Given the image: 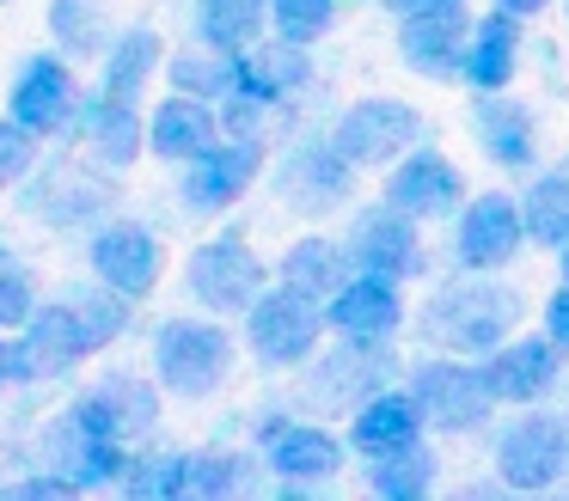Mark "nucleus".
Returning <instances> with one entry per match:
<instances>
[{"label":"nucleus","mask_w":569,"mask_h":501,"mask_svg":"<svg viewBox=\"0 0 569 501\" xmlns=\"http://www.w3.org/2000/svg\"><path fill=\"white\" fill-rule=\"evenodd\" d=\"M263 31H270V0H197V43L239 56Z\"/></svg>","instance_id":"31"},{"label":"nucleus","mask_w":569,"mask_h":501,"mask_svg":"<svg viewBox=\"0 0 569 501\" xmlns=\"http://www.w3.org/2000/svg\"><path fill=\"white\" fill-rule=\"evenodd\" d=\"M74 110H80V92H74L68 61L62 56H26L13 92H7V117L26 122L31 134H62V129H74Z\"/></svg>","instance_id":"24"},{"label":"nucleus","mask_w":569,"mask_h":501,"mask_svg":"<svg viewBox=\"0 0 569 501\" xmlns=\"http://www.w3.org/2000/svg\"><path fill=\"white\" fill-rule=\"evenodd\" d=\"M87 263H92V275H99L104 288L129 293V300H148V293L160 288L166 251H160V239H153L148 227H136V220H104V227H92Z\"/></svg>","instance_id":"20"},{"label":"nucleus","mask_w":569,"mask_h":501,"mask_svg":"<svg viewBox=\"0 0 569 501\" xmlns=\"http://www.w3.org/2000/svg\"><path fill=\"white\" fill-rule=\"evenodd\" d=\"M490 7H502V12H515V19H545V12H557V0H490Z\"/></svg>","instance_id":"43"},{"label":"nucleus","mask_w":569,"mask_h":501,"mask_svg":"<svg viewBox=\"0 0 569 501\" xmlns=\"http://www.w3.org/2000/svg\"><path fill=\"white\" fill-rule=\"evenodd\" d=\"M356 178L361 171L337 153L331 129H325V134H300L282 153V166H276V196H282L295 214H337V208H349V196H356Z\"/></svg>","instance_id":"13"},{"label":"nucleus","mask_w":569,"mask_h":501,"mask_svg":"<svg viewBox=\"0 0 569 501\" xmlns=\"http://www.w3.org/2000/svg\"><path fill=\"white\" fill-rule=\"evenodd\" d=\"M26 379H38L26 337H0V391H7V385H26Z\"/></svg>","instance_id":"41"},{"label":"nucleus","mask_w":569,"mask_h":501,"mask_svg":"<svg viewBox=\"0 0 569 501\" xmlns=\"http://www.w3.org/2000/svg\"><path fill=\"white\" fill-rule=\"evenodd\" d=\"M515 202H520V227H527V244H539V251H557V244L569 239V166H539Z\"/></svg>","instance_id":"27"},{"label":"nucleus","mask_w":569,"mask_h":501,"mask_svg":"<svg viewBox=\"0 0 569 501\" xmlns=\"http://www.w3.org/2000/svg\"><path fill=\"white\" fill-rule=\"evenodd\" d=\"M557 19H563V24H569V0H557Z\"/></svg>","instance_id":"46"},{"label":"nucleus","mask_w":569,"mask_h":501,"mask_svg":"<svg viewBox=\"0 0 569 501\" xmlns=\"http://www.w3.org/2000/svg\"><path fill=\"white\" fill-rule=\"evenodd\" d=\"M490 434V471L502 489L515 495H545V489H563L569 471V434L563 415L545 410V403H515V410H496Z\"/></svg>","instance_id":"3"},{"label":"nucleus","mask_w":569,"mask_h":501,"mask_svg":"<svg viewBox=\"0 0 569 501\" xmlns=\"http://www.w3.org/2000/svg\"><path fill=\"white\" fill-rule=\"evenodd\" d=\"M239 318H246V349L258 354V367H270V373L307 367L325 342V300L288 288V281H270Z\"/></svg>","instance_id":"7"},{"label":"nucleus","mask_w":569,"mask_h":501,"mask_svg":"<svg viewBox=\"0 0 569 501\" xmlns=\"http://www.w3.org/2000/svg\"><path fill=\"white\" fill-rule=\"evenodd\" d=\"M361 471H368V489L380 501H429L435 483H441V452H435L429 440H417V447H405V452L368 459Z\"/></svg>","instance_id":"29"},{"label":"nucleus","mask_w":569,"mask_h":501,"mask_svg":"<svg viewBox=\"0 0 569 501\" xmlns=\"http://www.w3.org/2000/svg\"><path fill=\"white\" fill-rule=\"evenodd\" d=\"M343 275H349V251H343V239H331V232H307V239H295L282 251V263H276V281L312 293V300H331Z\"/></svg>","instance_id":"28"},{"label":"nucleus","mask_w":569,"mask_h":501,"mask_svg":"<svg viewBox=\"0 0 569 501\" xmlns=\"http://www.w3.org/2000/svg\"><path fill=\"white\" fill-rule=\"evenodd\" d=\"M349 459H386V452H405L417 447V440H429V422H422L417 398H410L405 379H392V385H380L373 398H361L356 410H349Z\"/></svg>","instance_id":"22"},{"label":"nucleus","mask_w":569,"mask_h":501,"mask_svg":"<svg viewBox=\"0 0 569 501\" xmlns=\"http://www.w3.org/2000/svg\"><path fill=\"white\" fill-rule=\"evenodd\" d=\"M337 7H343V0H270V31L282 37V43L312 49L337 24Z\"/></svg>","instance_id":"37"},{"label":"nucleus","mask_w":569,"mask_h":501,"mask_svg":"<svg viewBox=\"0 0 569 501\" xmlns=\"http://www.w3.org/2000/svg\"><path fill=\"white\" fill-rule=\"evenodd\" d=\"M466 31H471V7H441V12H417L398 19V61L417 80L435 86H459V56H466Z\"/></svg>","instance_id":"23"},{"label":"nucleus","mask_w":569,"mask_h":501,"mask_svg":"<svg viewBox=\"0 0 569 501\" xmlns=\"http://www.w3.org/2000/svg\"><path fill=\"white\" fill-rule=\"evenodd\" d=\"M527 251V227H520L515 190H471L453 214V269H515Z\"/></svg>","instance_id":"12"},{"label":"nucleus","mask_w":569,"mask_h":501,"mask_svg":"<svg viewBox=\"0 0 569 501\" xmlns=\"http://www.w3.org/2000/svg\"><path fill=\"white\" fill-rule=\"evenodd\" d=\"M166 61L160 49V31H148V24H129L123 37H111V49H104V68H99V86L117 98H129V104H141V92H148L153 68Z\"/></svg>","instance_id":"30"},{"label":"nucleus","mask_w":569,"mask_h":501,"mask_svg":"<svg viewBox=\"0 0 569 501\" xmlns=\"http://www.w3.org/2000/svg\"><path fill=\"white\" fill-rule=\"evenodd\" d=\"M557 275H563V281H569V239H563V244H557Z\"/></svg>","instance_id":"45"},{"label":"nucleus","mask_w":569,"mask_h":501,"mask_svg":"<svg viewBox=\"0 0 569 501\" xmlns=\"http://www.w3.org/2000/svg\"><path fill=\"white\" fill-rule=\"evenodd\" d=\"M331 141L337 153L349 159L356 171H386L392 159H405L417 141H429V117H422L410 98H356L343 117L331 122Z\"/></svg>","instance_id":"9"},{"label":"nucleus","mask_w":569,"mask_h":501,"mask_svg":"<svg viewBox=\"0 0 569 501\" xmlns=\"http://www.w3.org/2000/svg\"><path fill=\"white\" fill-rule=\"evenodd\" d=\"M258 459L270 464L282 483H331L337 471L349 464V440L331 434L325 422L312 415H263L258 422Z\"/></svg>","instance_id":"14"},{"label":"nucleus","mask_w":569,"mask_h":501,"mask_svg":"<svg viewBox=\"0 0 569 501\" xmlns=\"http://www.w3.org/2000/svg\"><path fill=\"white\" fill-rule=\"evenodd\" d=\"M478 367H483V379H490V398L502 403V410H515V403H545L563 385L569 354L557 349L545 330H515V337H502L490 354H478Z\"/></svg>","instance_id":"15"},{"label":"nucleus","mask_w":569,"mask_h":501,"mask_svg":"<svg viewBox=\"0 0 569 501\" xmlns=\"http://www.w3.org/2000/svg\"><path fill=\"white\" fill-rule=\"evenodd\" d=\"M527 68V19L490 7L471 19L466 31V56H459V86L466 92H508Z\"/></svg>","instance_id":"21"},{"label":"nucleus","mask_w":569,"mask_h":501,"mask_svg":"<svg viewBox=\"0 0 569 501\" xmlns=\"http://www.w3.org/2000/svg\"><path fill=\"white\" fill-rule=\"evenodd\" d=\"M520 318H527V300L508 281V269H453L441 288L422 300L417 312V337L429 349L447 354H490L502 337H515Z\"/></svg>","instance_id":"1"},{"label":"nucleus","mask_w":569,"mask_h":501,"mask_svg":"<svg viewBox=\"0 0 569 501\" xmlns=\"http://www.w3.org/2000/svg\"><path fill=\"white\" fill-rule=\"evenodd\" d=\"M50 37L62 56H104L111 49V24H104L99 0H50Z\"/></svg>","instance_id":"34"},{"label":"nucleus","mask_w":569,"mask_h":501,"mask_svg":"<svg viewBox=\"0 0 569 501\" xmlns=\"http://www.w3.org/2000/svg\"><path fill=\"white\" fill-rule=\"evenodd\" d=\"M410 324L405 281L373 275V269H349L337 293L325 300V330L331 337H361V342H392Z\"/></svg>","instance_id":"19"},{"label":"nucleus","mask_w":569,"mask_h":501,"mask_svg":"<svg viewBox=\"0 0 569 501\" xmlns=\"http://www.w3.org/2000/svg\"><path fill=\"white\" fill-rule=\"evenodd\" d=\"M539 330L569 354V281H563V275H557V288L545 293V305H539Z\"/></svg>","instance_id":"40"},{"label":"nucleus","mask_w":569,"mask_h":501,"mask_svg":"<svg viewBox=\"0 0 569 501\" xmlns=\"http://www.w3.org/2000/svg\"><path fill=\"white\" fill-rule=\"evenodd\" d=\"M129 305H136V300L117 293V288H104L99 275H92V281H68L50 305H38V312L19 324L38 379L68 373V367H80L87 354H99L104 342H117L129 330Z\"/></svg>","instance_id":"2"},{"label":"nucleus","mask_w":569,"mask_h":501,"mask_svg":"<svg viewBox=\"0 0 569 501\" xmlns=\"http://www.w3.org/2000/svg\"><path fill=\"white\" fill-rule=\"evenodd\" d=\"M405 385H410V398H417L429 434H441V440L483 434V428L496 422V410H502V403L490 398V379H483V367L471 361V354H447V349L417 354V361L405 367Z\"/></svg>","instance_id":"5"},{"label":"nucleus","mask_w":569,"mask_h":501,"mask_svg":"<svg viewBox=\"0 0 569 501\" xmlns=\"http://www.w3.org/2000/svg\"><path fill=\"white\" fill-rule=\"evenodd\" d=\"M380 196L392 208H405L410 220H422V227H429V220H453L459 202H466L471 190H466V171H459L441 147L417 141L405 159H392V166H386Z\"/></svg>","instance_id":"18"},{"label":"nucleus","mask_w":569,"mask_h":501,"mask_svg":"<svg viewBox=\"0 0 569 501\" xmlns=\"http://www.w3.org/2000/svg\"><path fill=\"white\" fill-rule=\"evenodd\" d=\"M270 281H276L270 263H263L258 244H251L239 227H227V232H214V239H202L197 251H190V263H184L190 300H197L202 312H214V318H239L263 288H270Z\"/></svg>","instance_id":"8"},{"label":"nucleus","mask_w":569,"mask_h":501,"mask_svg":"<svg viewBox=\"0 0 569 501\" xmlns=\"http://www.w3.org/2000/svg\"><path fill=\"white\" fill-rule=\"evenodd\" d=\"M239 342L221 318H166L153 330V379H160L172 398H214V391L233 379Z\"/></svg>","instance_id":"6"},{"label":"nucleus","mask_w":569,"mask_h":501,"mask_svg":"<svg viewBox=\"0 0 569 501\" xmlns=\"http://www.w3.org/2000/svg\"><path fill=\"white\" fill-rule=\"evenodd\" d=\"M38 312V281H31L26 257L0 244V330H19Z\"/></svg>","instance_id":"38"},{"label":"nucleus","mask_w":569,"mask_h":501,"mask_svg":"<svg viewBox=\"0 0 569 501\" xmlns=\"http://www.w3.org/2000/svg\"><path fill=\"white\" fill-rule=\"evenodd\" d=\"M312 86V56L300 43H282V37H270V43H251L233 56V86H227V98L214 110H221V134H258L263 141V122L276 117V110L288 104V98H300Z\"/></svg>","instance_id":"4"},{"label":"nucleus","mask_w":569,"mask_h":501,"mask_svg":"<svg viewBox=\"0 0 569 501\" xmlns=\"http://www.w3.org/2000/svg\"><path fill=\"white\" fill-rule=\"evenodd\" d=\"M263 178V141L258 134H214L197 159H184V196L190 214H227L251 183Z\"/></svg>","instance_id":"16"},{"label":"nucleus","mask_w":569,"mask_h":501,"mask_svg":"<svg viewBox=\"0 0 569 501\" xmlns=\"http://www.w3.org/2000/svg\"><path fill=\"white\" fill-rule=\"evenodd\" d=\"M343 251H349V269H373V275L410 281V275H422V220H410L386 196L380 202H361L349 214Z\"/></svg>","instance_id":"17"},{"label":"nucleus","mask_w":569,"mask_h":501,"mask_svg":"<svg viewBox=\"0 0 569 501\" xmlns=\"http://www.w3.org/2000/svg\"><path fill=\"white\" fill-rule=\"evenodd\" d=\"M74 129L92 141V153L104 159V166H136V153L148 147V117H141V104H129V98L104 92V86H92L87 98H80L74 110Z\"/></svg>","instance_id":"25"},{"label":"nucleus","mask_w":569,"mask_h":501,"mask_svg":"<svg viewBox=\"0 0 569 501\" xmlns=\"http://www.w3.org/2000/svg\"><path fill=\"white\" fill-rule=\"evenodd\" d=\"M123 489L136 501H184V489H190V452H129Z\"/></svg>","instance_id":"33"},{"label":"nucleus","mask_w":569,"mask_h":501,"mask_svg":"<svg viewBox=\"0 0 569 501\" xmlns=\"http://www.w3.org/2000/svg\"><path fill=\"white\" fill-rule=\"evenodd\" d=\"M441 7H471V0H380L386 19H417V12H441Z\"/></svg>","instance_id":"42"},{"label":"nucleus","mask_w":569,"mask_h":501,"mask_svg":"<svg viewBox=\"0 0 569 501\" xmlns=\"http://www.w3.org/2000/svg\"><path fill=\"white\" fill-rule=\"evenodd\" d=\"M166 80H172V92H190V98H209V104H221L227 86H233V56L227 49H184V56L166 61Z\"/></svg>","instance_id":"35"},{"label":"nucleus","mask_w":569,"mask_h":501,"mask_svg":"<svg viewBox=\"0 0 569 501\" xmlns=\"http://www.w3.org/2000/svg\"><path fill=\"white\" fill-rule=\"evenodd\" d=\"M104 208L99 183H87L74 166H56V178L43 183V190H31V214L50 220V227H80V220H92Z\"/></svg>","instance_id":"32"},{"label":"nucleus","mask_w":569,"mask_h":501,"mask_svg":"<svg viewBox=\"0 0 569 501\" xmlns=\"http://www.w3.org/2000/svg\"><path fill=\"white\" fill-rule=\"evenodd\" d=\"M214 134H221V110H214L209 98L172 92V98H160L153 117H148V153L184 166V159H197L202 147L214 141Z\"/></svg>","instance_id":"26"},{"label":"nucleus","mask_w":569,"mask_h":501,"mask_svg":"<svg viewBox=\"0 0 569 501\" xmlns=\"http://www.w3.org/2000/svg\"><path fill=\"white\" fill-rule=\"evenodd\" d=\"M466 134L496 171H508V178H532V171L545 166L539 110H532L527 98H515V86H508V92H471Z\"/></svg>","instance_id":"11"},{"label":"nucleus","mask_w":569,"mask_h":501,"mask_svg":"<svg viewBox=\"0 0 569 501\" xmlns=\"http://www.w3.org/2000/svg\"><path fill=\"white\" fill-rule=\"evenodd\" d=\"M31 171H38V134L26 122L0 117V190H19Z\"/></svg>","instance_id":"39"},{"label":"nucleus","mask_w":569,"mask_h":501,"mask_svg":"<svg viewBox=\"0 0 569 501\" xmlns=\"http://www.w3.org/2000/svg\"><path fill=\"white\" fill-rule=\"evenodd\" d=\"M563 391V403H557V415H563V434H569V385H557ZM563 483H569V471H563Z\"/></svg>","instance_id":"44"},{"label":"nucleus","mask_w":569,"mask_h":501,"mask_svg":"<svg viewBox=\"0 0 569 501\" xmlns=\"http://www.w3.org/2000/svg\"><path fill=\"white\" fill-rule=\"evenodd\" d=\"M405 379L392 342H361V337H337V349L307 361V403L325 415H349L361 398H373L380 385Z\"/></svg>","instance_id":"10"},{"label":"nucleus","mask_w":569,"mask_h":501,"mask_svg":"<svg viewBox=\"0 0 569 501\" xmlns=\"http://www.w3.org/2000/svg\"><path fill=\"white\" fill-rule=\"evenodd\" d=\"M239 489H251V459L246 452H190V489L184 495L221 501V495H239Z\"/></svg>","instance_id":"36"}]
</instances>
